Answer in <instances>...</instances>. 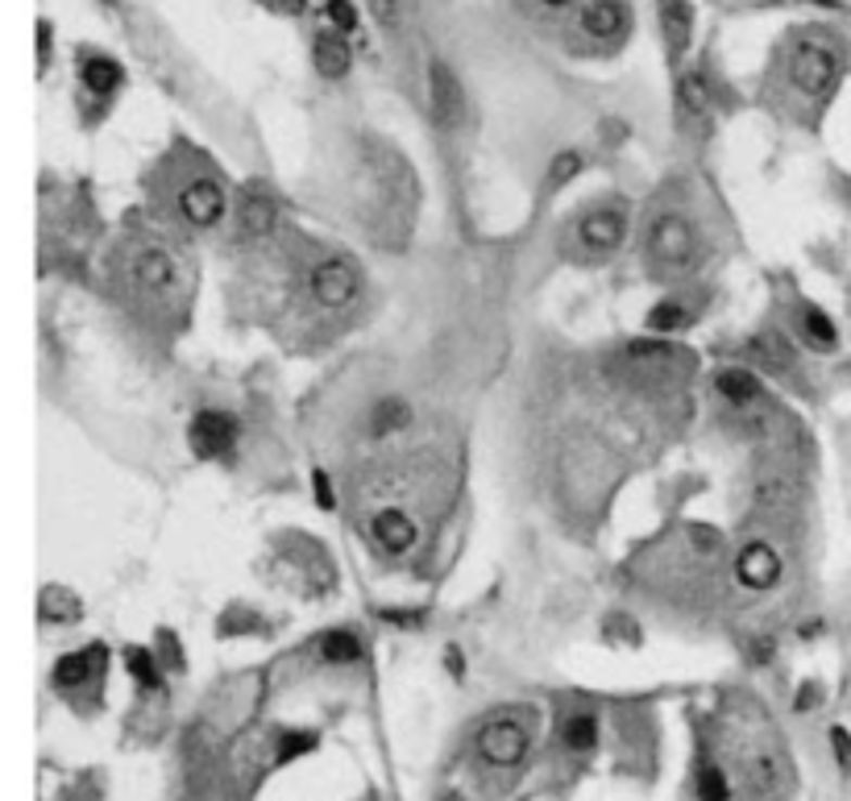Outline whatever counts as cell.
<instances>
[{
	"mask_svg": "<svg viewBox=\"0 0 851 801\" xmlns=\"http://www.w3.org/2000/svg\"><path fill=\"white\" fill-rule=\"evenodd\" d=\"M648 258L652 266L677 279V275H689L698 266V233L682 213L657 216L652 229H648Z\"/></svg>",
	"mask_w": 851,
	"mask_h": 801,
	"instance_id": "6da1fadb",
	"label": "cell"
},
{
	"mask_svg": "<svg viewBox=\"0 0 851 801\" xmlns=\"http://www.w3.org/2000/svg\"><path fill=\"white\" fill-rule=\"evenodd\" d=\"M789 79L802 96H827L839 79V50L823 38H802L789 54Z\"/></svg>",
	"mask_w": 851,
	"mask_h": 801,
	"instance_id": "7a4b0ae2",
	"label": "cell"
},
{
	"mask_svg": "<svg viewBox=\"0 0 851 801\" xmlns=\"http://www.w3.org/2000/svg\"><path fill=\"white\" fill-rule=\"evenodd\" d=\"M125 270H129V283L138 287V295H150V300H166L179 287V258L158 241L134 245Z\"/></svg>",
	"mask_w": 851,
	"mask_h": 801,
	"instance_id": "3957f363",
	"label": "cell"
},
{
	"mask_svg": "<svg viewBox=\"0 0 851 801\" xmlns=\"http://www.w3.org/2000/svg\"><path fill=\"white\" fill-rule=\"evenodd\" d=\"M532 748V730L520 714H495L486 727L478 730V755L495 768H516Z\"/></svg>",
	"mask_w": 851,
	"mask_h": 801,
	"instance_id": "277c9868",
	"label": "cell"
},
{
	"mask_svg": "<svg viewBox=\"0 0 851 801\" xmlns=\"http://www.w3.org/2000/svg\"><path fill=\"white\" fill-rule=\"evenodd\" d=\"M308 291L320 307H332V312L336 307H350L361 295V270L345 254H329V258H320L312 266Z\"/></svg>",
	"mask_w": 851,
	"mask_h": 801,
	"instance_id": "5b68a950",
	"label": "cell"
},
{
	"mask_svg": "<svg viewBox=\"0 0 851 801\" xmlns=\"http://www.w3.org/2000/svg\"><path fill=\"white\" fill-rule=\"evenodd\" d=\"M179 213H183V220L195 225V229H213V225H220L225 213H229V195L220 188V179H213V175H195V179H188V183L179 188Z\"/></svg>",
	"mask_w": 851,
	"mask_h": 801,
	"instance_id": "8992f818",
	"label": "cell"
},
{
	"mask_svg": "<svg viewBox=\"0 0 851 801\" xmlns=\"http://www.w3.org/2000/svg\"><path fill=\"white\" fill-rule=\"evenodd\" d=\"M428 109L441 129H457L466 120V88L453 75L449 63H441V59L428 67Z\"/></svg>",
	"mask_w": 851,
	"mask_h": 801,
	"instance_id": "52a82bcc",
	"label": "cell"
},
{
	"mask_svg": "<svg viewBox=\"0 0 851 801\" xmlns=\"http://www.w3.org/2000/svg\"><path fill=\"white\" fill-rule=\"evenodd\" d=\"M237 420L229 411H200L188 428V441L195 457H225L237 445Z\"/></svg>",
	"mask_w": 851,
	"mask_h": 801,
	"instance_id": "ba28073f",
	"label": "cell"
},
{
	"mask_svg": "<svg viewBox=\"0 0 851 801\" xmlns=\"http://www.w3.org/2000/svg\"><path fill=\"white\" fill-rule=\"evenodd\" d=\"M780 552L769 541H752L735 557V577L748 589H773L780 582Z\"/></svg>",
	"mask_w": 851,
	"mask_h": 801,
	"instance_id": "9c48e42d",
	"label": "cell"
},
{
	"mask_svg": "<svg viewBox=\"0 0 851 801\" xmlns=\"http://www.w3.org/2000/svg\"><path fill=\"white\" fill-rule=\"evenodd\" d=\"M370 532H374V541H379L382 552H391V557H403V552H411L416 541H420V527H416V519L399 511V507H382L374 523H370Z\"/></svg>",
	"mask_w": 851,
	"mask_h": 801,
	"instance_id": "30bf717a",
	"label": "cell"
},
{
	"mask_svg": "<svg viewBox=\"0 0 851 801\" xmlns=\"http://www.w3.org/2000/svg\"><path fill=\"white\" fill-rule=\"evenodd\" d=\"M744 777H748V789L760 801H773L789 789V768L777 752H752L744 760Z\"/></svg>",
	"mask_w": 851,
	"mask_h": 801,
	"instance_id": "8fae6325",
	"label": "cell"
},
{
	"mask_svg": "<svg viewBox=\"0 0 851 801\" xmlns=\"http://www.w3.org/2000/svg\"><path fill=\"white\" fill-rule=\"evenodd\" d=\"M577 237H582V245L590 254H611V250L623 245V237H627V220H623L619 208H598V213H590L577 225Z\"/></svg>",
	"mask_w": 851,
	"mask_h": 801,
	"instance_id": "7c38bea8",
	"label": "cell"
},
{
	"mask_svg": "<svg viewBox=\"0 0 851 801\" xmlns=\"http://www.w3.org/2000/svg\"><path fill=\"white\" fill-rule=\"evenodd\" d=\"M279 220V204L266 188H245L237 200V229L245 237H266Z\"/></svg>",
	"mask_w": 851,
	"mask_h": 801,
	"instance_id": "4fadbf2b",
	"label": "cell"
},
{
	"mask_svg": "<svg viewBox=\"0 0 851 801\" xmlns=\"http://www.w3.org/2000/svg\"><path fill=\"white\" fill-rule=\"evenodd\" d=\"M100 669H104V644L79 648V652H67L54 664V685L59 689H79L84 682H92Z\"/></svg>",
	"mask_w": 851,
	"mask_h": 801,
	"instance_id": "5bb4252c",
	"label": "cell"
},
{
	"mask_svg": "<svg viewBox=\"0 0 851 801\" xmlns=\"http://www.w3.org/2000/svg\"><path fill=\"white\" fill-rule=\"evenodd\" d=\"M582 29L590 38H619L627 29V9L623 0H590L582 9Z\"/></svg>",
	"mask_w": 851,
	"mask_h": 801,
	"instance_id": "9a60e30c",
	"label": "cell"
},
{
	"mask_svg": "<svg viewBox=\"0 0 851 801\" xmlns=\"http://www.w3.org/2000/svg\"><path fill=\"white\" fill-rule=\"evenodd\" d=\"M312 59H316V72L325 75V79H341V75L350 72V63H354L350 42H345L336 29L316 34V42H312Z\"/></svg>",
	"mask_w": 851,
	"mask_h": 801,
	"instance_id": "2e32d148",
	"label": "cell"
},
{
	"mask_svg": "<svg viewBox=\"0 0 851 801\" xmlns=\"http://www.w3.org/2000/svg\"><path fill=\"white\" fill-rule=\"evenodd\" d=\"M714 391H719V399H727L732 407H748V403L760 399V382L752 370H744V366H727V370H719L714 374Z\"/></svg>",
	"mask_w": 851,
	"mask_h": 801,
	"instance_id": "e0dca14e",
	"label": "cell"
},
{
	"mask_svg": "<svg viewBox=\"0 0 851 801\" xmlns=\"http://www.w3.org/2000/svg\"><path fill=\"white\" fill-rule=\"evenodd\" d=\"M798 332H802L805 345H814V349H835V341H839V332H835V325H830V316L814 304L798 307Z\"/></svg>",
	"mask_w": 851,
	"mask_h": 801,
	"instance_id": "ac0fdd59",
	"label": "cell"
},
{
	"mask_svg": "<svg viewBox=\"0 0 851 801\" xmlns=\"http://www.w3.org/2000/svg\"><path fill=\"white\" fill-rule=\"evenodd\" d=\"M689 25H694V17H689L686 0H661V34L673 54L689 47Z\"/></svg>",
	"mask_w": 851,
	"mask_h": 801,
	"instance_id": "d6986e66",
	"label": "cell"
},
{
	"mask_svg": "<svg viewBox=\"0 0 851 801\" xmlns=\"http://www.w3.org/2000/svg\"><path fill=\"white\" fill-rule=\"evenodd\" d=\"M120 79H125V72H120L117 59H109V54H92V59H84V88L96 96H109L120 88Z\"/></svg>",
	"mask_w": 851,
	"mask_h": 801,
	"instance_id": "ffe728a7",
	"label": "cell"
},
{
	"mask_svg": "<svg viewBox=\"0 0 851 801\" xmlns=\"http://www.w3.org/2000/svg\"><path fill=\"white\" fill-rule=\"evenodd\" d=\"M677 104H682V117H689V120L707 117V109H710L707 75H702V72L682 75V84H677Z\"/></svg>",
	"mask_w": 851,
	"mask_h": 801,
	"instance_id": "44dd1931",
	"label": "cell"
},
{
	"mask_svg": "<svg viewBox=\"0 0 851 801\" xmlns=\"http://www.w3.org/2000/svg\"><path fill=\"white\" fill-rule=\"evenodd\" d=\"M407 420H411V407L399 395H386V399H379L370 407V432L374 436H391V432L407 428Z\"/></svg>",
	"mask_w": 851,
	"mask_h": 801,
	"instance_id": "7402d4cb",
	"label": "cell"
},
{
	"mask_svg": "<svg viewBox=\"0 0 851 801\" xmlns=\"http://www.w3.org/2000/svg\"><path fill=\"white\" fill-rule=\"evenodd\" d=\"M561 743H566L569 752H590L594 743H598V719L586 714V710L569 714L566 723H561Z\"/></svg>",
	"mask_w": 851,
	"mask_h": 801,
	"instance_id": "603a6c76",
	"label": "cell"
},
{
	"mask_svg": "<svg viewBox=\"0 0 851 801\" xmlns=\"http://www.w3.org/2000/svg\"><path fill=\"white\" fill-rule=\"evenodd\" d=\"M320 657L329 660V664H354L366 652H361V639L354 632H332V636L320 639Z\"/></svg>",
	"mask_w": 851,
	"mask_h": 801,
	"instance_id": "cb8c5ba5",
	"label": "cell"
},
{
	"mask_svg": "<svg viewBox=\"0 0 851 801\" xmlns=\"http://www.w3.org/2000/svg\"><path fill=\"white\" fill-rule=\"evenodd\" d=\"M79 614V607H75V598L67 594L63 586H47L42 589V619L47 623H67V619H75Z\"/></svg>",
	"mask_w": 851,
	"mask_h": 801,
	"instance_id": "d4e9b609",
	"label": "cell"
},
{
	"mask_svg": "<svg viewBox=\"0 0 851 801\" xmlns=\"http://www.w3.org/2000/svg\"><path fill=\"white\" fill-rule=\"evenodd\" d=\"M698 801H732V780L719 764H702L698 773Z\"/></svg>",
	"mask_w": 851,
	"mask_h": 801,
	"instance_id": "484cf974",
	"label": "cell"
},
{
	"mask_svg": "<svg viewBox=\"0 0 851 801\" xmlns=\"http://www.w3.org/2000/svg\"><path fill=\"white\" fill-rule=\"evenodd\" d=\"M689 325V312L682 304H673V300H664V304H657L652 312H648V329L652 332H677Z\"/></svg>",
	"mask_w": 851,
	"mask_h": 801,
	"instance_id": "4316f807",
	"label": "cell"
},
{
	"mask_svg": "<svg viewBox=\"0 0 851 801\" xmlns=\"http://www.w3.org/2000/svg\"><path fill=\"white\" fill-rule=\"evenodd\" d=\"M125 660H129V673L138 677L142 689H158V669H154V657H150L145 648H129Z\"/></svg>",
	"mask_w": 851,
	"mask_h": 801,
	"instance_id": "83f0119b",
	"label": "cell"
},
{
	"mask_svg": "<svg viewBox=\"0 0 851 801\" xmlns=\"http://www.w3.org/2000/svg\"><path fill=\"white\" fill-rule=\"evenodd\" d=\"M370 13L382 29H399L403 25V4L399 0H370Z\"/></svg>",
	"mask_w": 851,
	"mask_h": 801,
	"instance_id": "f1b7e54d",
	"label": "cell"
},
{
	"mask_svg": "<svg viewBox=\"0 0 851 801\" xmlns=\"http://www.w3.org/2000/svg\"><path fill=\"white\" fill-rule=\"evenodd\" d=\"M329 22L336 25V34H350L357 29V9L350 0H329Z\"/></svg>",
	"mask_w": 851,
	"mask_h": 801,
	"instance_id": "f546056e",
	"label": "cell"
},
{
	"mask_svg": "<svg viewBox=\"0 0 851 801\" xmlns=\"http://www.w3.org/2000/svg\"><path fill=\"white\" fill-rule=\"evenodd\" d=\"M577 166H582V158L569 150V154H557V163H552V175H548V183L557 188V183H566V179H573L577 175Z\"/></svg>",
	"mask_w": 851,
	"mask_h": 801,
	"instance_id": "4dcf8cb0",
	"label": "cell"
},
{
	"mask_svg": "<svg viewBox=\"0 0 851 801\" xmlns=\"http://www.w3.org/2000/svg\"><path fill=\"white\" fill-rule=\"evenodd\" d=\"M830 739H835V752H839V768H851V735L843 727H835Z\"/></svg>",
	"mask_w": 851,
	"mask_h": 801,
	"instance_id": "1f68e13d",
	"label": "cell"
},
{
	"mask_svg": "<svg viewBox=\"0 0 851 801\" xmlns=\"http://www.w3.org/2000/svg\"><path fill=\"white\" fill-rule=\"evenodd\" d=\"M694 544H698V548H707V552H714V548H719V532H710V527H702V523H698V527H694Z\"/></svg>",
	"mask_w": 851,
	"mask_h": 801,
	"instance_id": "d6a6232c",
	"label": "cell"
},
{
	"mask_svg": "<svg viewBox=\"0 0 851 801\" xmlns=\"http://www.w3.org/2000/svg\"><path fill=\"white\" fill-rule=\"evenodd\" d=\"M262 4H266V9H275V13H291V17H295V13H304V4H308V0H262Z\"/></svg>",
	"mask_w": 851,
	"mask_h": 801,
	"instance_id": "836d02e7",
	"label": "cell"
},
{
	"mask_svg": "<svg viewBox=\"0 0 851 801\" xmlns=\"http://www.w3.org/2000/svg\"><path fill=\"white\" fill-rule=\"evenodd\" d=\"M316 491H320V507H332V495H329V482H325V473H316Z\"/></svg>",
	"mask_w": 851,
	"mask_h": 801,
	"instance_id": "e575fe53",
	"label": "cell"
},
{
	"mask_svg": "<svg viewBox=\"0 0 851 801\" xmlns=\"http://www.w3.org/2000/svg\"><path fill=\"white\" fill-rule=\"evenodd\" d=\"M38 34H42V67H47V63H50V22H42V29H38Z\"/></svg>",
	"mask_w": 851,
	"mask_h": 801,
	"instance_id": "d590c367",
	"label": "cell"
},
{
	"mask_svg": "<svg viewBox=\"0 0 851 801\" xmlns=\"http://www.w3.org/2000/svg\"><path fill=\"white\" fill-rule=\"evenodd\" d=\"M544 4H552V9H561V4H569V0H544Z\"/></svg>",
	"mask_w": 851,
	"mask_h": 801,
	"instance_id": "8d00e7d4",
	"label": "cell"
}]
</instances>
